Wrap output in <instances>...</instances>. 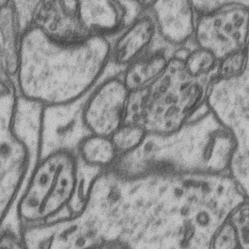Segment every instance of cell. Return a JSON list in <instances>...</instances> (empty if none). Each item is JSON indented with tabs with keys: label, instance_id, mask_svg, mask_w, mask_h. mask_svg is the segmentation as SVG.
I'll list each match as a JSON object with an SVG mask.
<instances>
[{
	"label": "cell",
	"instance_id": "cell-1",
	"mask_svg": "<svg viewBox=\"0 0 249 249\" xmlns=\"http://www.w3.org/2000/svg\"><path fill=\"white\" fill-rule=\"evenodd\" d=\"M111 46L112 39L101 35L58 44L31 25L23 33L15 77L18 93L44 107L77 102L108 73Z\"/></svg>",
	"mask_w": 249,
	"mask_h": 249
},
{
	"label": "cell",
	"instance_id": "cell-2",
	"mask_svg": "<svg viewBox=\"0 0 249 249\" xmlns=\"http://www.w3.org/2000/svg\"><path fill=\"white\" fill-rule=\"evenodd\" d=\"M183 48L177 50L168 67L153 85L133 91L134 120L147 134L177 131L206 105L214 79H200L189 73L183 61Z\"/></svg>",
	"mask_w": 249,
	"mask_h": 249
},
{
	"label": "cell",
	"instance_id": "cell-3",
	"mask_svg": "<svg viewBox=\"0 0 249 249\" xmlns=\"http://www.w3.org/2000/svg\"><path fill=\"white\" fill-rule=\"evenodd\" d=\"M79 164L66 149L49 153L36 165L17 204V215L27 225L48 223L69 210L77 196Z\"/></svg>",
	"mask_w": 249,
	"mask_h": 249
},
{
	"label": "cell",
	"instance_id": "cell-4",
	"mask_svg": "<svg viewBox=\"0 0 249 249\" xmlns=\"http://www.w3.org/2000/svg\"><path fill=\"white\" fill-rule=\"evenodd\" d=\"M249 7H235L197 15L192 43L220 59L248 47Z\"/></svg>",
	"mask_w": 249,
	"mask_h": 249
},
{
	"label": "cell",
	"instance_id": "cell-5",
	"mask_svg": "<svg viewBox=\"0 0 249 249\" xmlns=\"http://www.w3.org/2000/svg\"><path fill=\"white\" fill-rule=\"evenodd\" d=\"M129 92L120 74L101 79L84 99L82 122L87 133L110 137L124 123Z\"/></svg>",
	"mask_w": 249,
	"mask_h": 249
},
{
	"label": "cell",
	"instance_id": "cell-6",
	"mask_svg": "<svg viewBox=\"0 0 249 249\" xmlns=\"http://www.w3.org/2000/svg\"><path fill=\"white\" fill-rule=\"evenodd\" d=\"M249 70L230 79H215L206 97L208 110L235 138L248 136Z\"/></svg>",
	"mask_w": 249,
	"mask_h": 249
},
{
	"label": "cell",
	"instance_id": "cell-7",
	"mask_svg": "<svg viewBox=\"0 0 249 249\" xmlns=\"http://www.w3.org/2000/svg\"><path fill=\"white\" fill-rule=\"evenodd\" d=\"M146 6L161 40L177 49L192 44L197 15L190 0H152Z\"/></svg>",
	"mask_w": 249,
	"mask_h": 249
},
{
	"label": "cell",
	"instance_id": "cell-8",
	"mask_svg": "<svg viewBox=\"0 0 249 249\" xmlns=\"http://www.w3.org/2000/svg\"><path fill=\"white\" fill-rule=\"evenodd\" d=\"M153 16L147 6L112 39L107 75L121 74L124 68L145 52L159 38Z\"/></svg>",
	"mask_w": 249,
	"mask_h": 249
},
{
	"label": "cell",
	"instance_id": "cell-9",
	"mask_svg": "<svg viewBox=\"0 0 249 249\" xmlns=\"http://www.w3.org/2000/svg\"><path fill=\"white\" fill-rule=\"evenodd\" d=\"M177 50L159 37L121 73L128 90H143L153 85L168 67Z\"/></svg>",
	"mask_w": 249,
	"mask_h": 249
},
{
	"label": "cell",
	"instance_id": "cell-10",
	"mask_svg": "<svg viewBox=\"0 0 249 249\" xmlns=\"http://www.w3.org/2000/svg\"><path fill=\"white\" fill-rule=\"evenodd\" d=\"M31 25L38 27L47 38L60 44H79L94 35L79 18L64 13L57 0H43Z\"/></svg>",
	"mask_w": 249,
	"mask_h": 249
},
{
	"label": "cell",
	"instance_id": "cell-11",
	"mask_svg": "<svg viewBox=\"0 0 249 249\" xmlns=\"http://www.w3.org/2000/svg\"><path fill=\"white\" fill-rule=\"evenodd\" d=\"M24 33L13 0L0 8V64L3 73L15 79L18 68Z\"/></svg>",
	"mask_w": 249,
	"mask_h": 249
},
{
	"label": "cell",
	"instance_id": "cell-12",
	"mask_svg": "<svg viewBox=\"0 0 249 249\" xmlns=\"http://www.w3.org/2000/svg\"><path fill=\"white\" fill-rule=\"evenodd\" d=\"M77 159L89 168H110L118 157L116 148L108 136L88 133L77 145Z\"/></svg>",
	"mask_w": 249,
	"mask_h": 249
},
{
	"label": "cell",
	"instance_id": "cell-13",
	"mask_svg": "<svg viewBox=\"0 0 249 249\" xmlns=\"http://www.w3.org/2000/svg\"><path fill=\"white\" fill-rule=\"evenodd\" d=\"M183 61L189 73L200 79H215L219 59L192 43L183 48Z\"/></svg>",
	"mask_w": 249,
	"mask_h": 249
},
{
	"label": "cell",
	"instance_id": "cell-14",
	"mask_svg": "<svg viewBox=\"0 0 249 249\" xmlns=\"http://www.w3.org/2000/svg\"><path fill=\"white\" fill-rule=\"evenodd\" d=\"M248 70L249 52L248 47H246L219 59L215 79H233Z\"/></svg>",
	"mask_w": 249,
	"mask_h": 249
},
{
	"label": "cell",
	"instance_id": "cell-15",
	"mask_svg": "<svg viewBox=\"0 0 249 249\" xmlns=\"http://www.w3.org/2000/svg\"><path fill=\"white\" fill-rule=\"evenodd\" d=\"M147 132L140 124L124 123L112 134L111 140L117 153H127L141 143Z\"/></svg>",
	"mask_w": 249,
	"mask_h": 249
},
{
	"label": "cell",
	"instance_id": "cell-16",
	"mask_svg": "<svg viewBox=\"0 0 249 249\" xmlns=\"http://www.w3.org/2000/svg\"><path fill=\"white\" fill-rule=\"evenodd\" d=\"M197 15L235 7H249V0H190Z\"/></svg>",
	"mask_w": 249,
	"mask_h": 249
},
{
	"label": "cell",
	"instance_id": "cell-17",
	"mask_svg": "<svg viewBox=\"0 0 249 249\" xmlns=\"http://www.w3.org/2000/svg\"><path fill=\"white\" fill-rule=\"evenodd\" d=\"M57 2L64 13L80 18L81 0H57Z\"/></svg>",
	"mask_w": 249,
	"mask_h": 249
},
{
	"label": "cell",
	"instance_id": "cell-18",
	"mask_svg": "<svg viewBox=\"0 0 249 249\" xmlns=\"http://www.w3.org/2000/svg\"><path fill=\"white\" fill-rule=\"evenodd\" d=\"M134 1L141 4L142 5L146 6L152 0H134Z\"/></svg>",
	"mask_w": 249,
	"mask_h": 249
},
{
	"label": "cell",
	"instance_id": "cell-19",
	"mask_svg": "<svg viewBox=\"0 0 249 249\" xmlns=\"http://www.w3.org/2000/svg\"><path fill=\"white\" fill-rule=\"evenodd\" d=\"M11 0H0V8L3 7L6 4L9 3Z\"/></svg>",
	"mask_w": 249,
	"mask_h": 249
},
{
	"label": "cell",
	"instance_id": "cell-20",
	"mask_svg": "<svg viewBox=\"0 0 249 249\" xmlns=\"http://www.w3.org/2000/svg\"><path fill=\"white\" fill-rule=\"evenodd\" d=\"M3 75H5V74L3 73V70H2L1 64H0V85H1V84L2 83V77H3Z\"/></svg>",
	"mask_w": 249,
	"mask_h": 249
}]
</instances>
